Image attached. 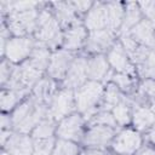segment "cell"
<instances>
[{"label": "cell", "mask_w": 155, "mask_h": 155, "mask_svg": "<svg viewBox=\"0 0 155 155\" xmlns=\"http://www.w3.org/2000/svg\"><path fill=\"white\" fill-rule=\"evenodd\" d=\"M46 114H48L46 104L40 103L34 97H31L29 101L17 107L12 115V125L17 131L28 133L45 119Z\"/></svg>", "instance_id": "6da1fadb"}, {"label": "cell", "mask_w": 155, "mask_h": 155, "mask_svg": "<svg viewBox=\"0 0 155 155\" xmlns=\"http://www.w3.org/2000/svg\"><path fill=\"white\" fill-rule=\"evenodd\" d=\"M35 35L38 46L44 47H54L62 40L58 21L47 10H42L39 13Z\"/></svg>", "instance_id": "7a4b0ae2"}, {"label": "cell", "mask_w": 155, "mask_h": 155, "mask_svg": "<svg viewBox=\"0 0 155 155\" xmlns=\"http://www.w3.org/2000/svg\"><path fill=\"white\" fill-rule=\"evenodd\" d=\"M42 69L34 64L30 59L22 65L16 67L7 81L8 90L15 91H29L33 85H36L41 80Z\"/></svg>", "instance_id": "3957f363"}, {"label": "cell", "mask_w": 155, "mask_h": 155, "mask_svg": "<svg viewBox=\"0 0 155 155\" xmlns=\"http://www.w3.org/2000/svg\"><path fill=\"white\" fill-rule=\"evenodd\" d=\"M103 94V87L97 81H88L80 86L75 93L76 108L79 111L86 114V119L94 116V105Z\"/></svg>", "instance_id": "277c9868"}, {"label": "cell", "mask_w": 155, "mask_h": 155, "mask_svg": "<svg viewBox=\"0 0 155 155\" xmlns=\"http://www.w3.org/2000/svg\"><path fill=\"white\" fill-rule=\"evenodd\" d=\"M39 13L35 8L12 11L8 15V30L15 35L23 36L36 29Z\"/></svg>", "instance_id": "5b68a950"}, {"label": "cell", "mask_w": 155, "mask_h": 155, "mask_svg": "<svg viewBox=\"0 0 155 155\" xmlns=\"http://www.w3.org/2000/svg\"><path fill=\"white\" fill-rule=\"evenodd\" d=\"M74 109V97L70 90H62L53 96L50 102L48 116L53 120H59L70 114Z\"/></svg>", "instance_id": "8992f818"}, {"label": "cell", "mask_w": 155, "mask_h": 155, "mask_svg": "<svg viewBox=\"0 0 155 155\" xmlns=\"http://www.w3.org/2000/svg\"><path fill=\"white\" fill-rule=\"evenodd\" d=\"M34 48V41L30 38L18 36L6 42L5 53L10 62H19L31 54Z\"/></svg>", "instance_id": "52a82bcc"}, {"label": "cell", "mask_w": 155, "mask_h": 155, "mask_svg": "<svg viewBox=\"0 0 155 155\" xmlns=\"http://www.w3.org/2000/svg\"><path fill=\"white\" fill-rule=\"evenodd\" d=\"M74 62V56L67 50L54 52L51 56L48 64V74L51 78L62 79L67 75L71 63Z\"/></svg>", "instance_id": "ba28073f"}, {"label": "cell", "mask_w": 155, "mask_h": 155, "mask_svg": "<svg viewBox=\"0 0 155 155\" xmlns=\"http://www.w3.org/2000/svg\"><path fill=\"white\" fill-rule=\"evenodd\" d=\"M140 136L132 130H124L113 142V149L120 154H132L140 145Z\"/></svg>", "instance_id": "9c48e42d"}, {"label": "cell", "mask_w": 155, "mask_h": 155, "mask_svg": "<svg viewBox=\"0 0 155 155\" xmlns=\"http://www.w3.org/2000/svg\"><path fill=\"white\" fill-rule=\"evenodd\" d=\"M61 138L67 140H80L82 136V120L79 115L74 114L64 119L57 130Z\"/></svg>", "instance_id": "30bf717a"}, {"label": "cell", "mask_w": 155, "mask_h": 155, "mask_svg": "<svg viewBox=\"0 0 155 155\" xmlns=\"http://www.w3.org/2000/svg\"><path fill=\"white\" fill-rule=\"evenodd\" d=\"M87 59L84 57L75 58L71 63L67 75H65V86L71 87H80L85 84L87 76Z\"/></svg>", "instance_id": "8fae6325"}, {"label": "cell", "mask_w": 155, "mask_h": 155, "mask_svg": "<svg viewBox=\"0 0 155 155\" xmlns=\"http://www.w3.org/2000/svg\"><path fill=\"white\" fill-rule=\"evenodd\" d=\"M113 136H114L113 127L97 125V126L91 127V130L86 133L84 142H85L86 145L99 148V147L107 145L111 140Z\"/></svg>", "instance_id": "7c38bea8"}, {"label": "cell", "mask_w": 155, "mask_h": 155, "mask_svg": "<svg viewBox=\"0 0 155 155\" xmlns=\"http://www.w3.org/2000/svg\"><path fill=\"white\" fill-rule=\"evenodd\" d=\"M5 148L11 155H33L34 145L31 139L24 134H11Z\"/></svg>", "instance_id": "4fadbf2b"}, {"label": "cell", "mask_w": 155, "mask_h": 155, "mask_svg": "<svg viewBox=\"0 0 155 155\" xmlns=\"http://www.w3.org/2000/svg\"><path fill=\"white\" fill-rule=\"evenodd\" d=\"M113 44V31L109 29L94 30L86 41V48L91 52H102Z\"/></svg>", "instance_id": "5bb4252c"}, {"label": "cell", "mask_w": 155, "mask_h": 155, "mask_svg": "<svg viewBox=\"0 0 155 155\" xmlns=\"http://www.w3.org/2000/svg\"><path fill=\"white\" fill-rule=\"evenodd\" d=\"M108 61H109L110 65L114 69H116L119 73L127 74V73L133 71V68L128 62L126 51L121 44H116L113 46V48L108 53Z\"/></svg>", "instance_id": "9a60e30c"}, {"label": "cell", "mask_w": 155, "mask_h": 155, "mask_svg": "<svg viewBox=\"0 0 155 155\" xmlns=\"http://www.w3.org/2000/svg\"><path fill=\"white\" fill-rule=\"evenodd\" d=\"M86 27L94 30H102L107 28V6L105 4H96L93 7L90 8L86 19H85Z\"/></svg>", "instance_id": "2e32d148"}, {"label": "cell", "mask_w": 155, "mask_h": 155, "mask_svg": "<svg viewBox=\"0 0 155 155\" xmlns=\"http://www.w3.org/2000/svg\"><path fill=\"white\" fill-rule=\"evenodd\" d=\"M131 36L136 42L142 45L153 46L155 41V31L154 27L149 21H140L131 29Z\"/></svg>", "instance_id": "e0dca14e"}, {"label": "cell", "mask_w": 155, "mask_h": 155, "mask_svg": "<svg viewBox=\"0 0 155 155\" xmlns=\"http://www.w3.org/2000/svg\"><path fill=\"white\" fill-rule=\"evenodd\" d=\"M86 36V31L85 28L79 24V23H74L73 25H70V28L65 31V36H64V47L68 50H76L79 48Z\"/></svg>", "instance_id": "ac0fdd59"}, {"label": "cell", "mask_w": 155, "mask_h": 155, "mask_svg": "<svg viewBox=\"0 0 155 155\" xmlns=\"http://www.w3.org/2000/svg\"><path fill=\"white\" fill-rule=\"evenodd\" d=\"M54 82L52 81V79L50 78H44L41 79L34 87L33 91V97L44 104H47V102H51V99L53 98V93H54Z\"/></svg>", "instance_id": "d6986e66"}, {"label": "cell", "mask_w": 155, "mask_h": 155, "mask_svg": "<svg viewBox=\"0 0 155 155\" xmlns=\"http://www.w3.org/2000/svg\"><path fill=\"white\" fill-rule=\"evenodd\" d=\"M133 122L138 130H145L155 124V108L142 105L137 107L133 114Z\"/></svg>", "instance_id": "ffe728a7"}, {"label": "cell", "mask_w": 155, "mask_h": 155, "mask_svg": "<svg viewBox=\"0 0 155 155\" xmlns=\"http://www.w3.org/2000/svg\"><path fill=\"white\" fill-rule=\"evenodd\" d=\"M108 73V62L103 56H96L87 62V76L92 80H102Z\"/></svg>", "instance_id": "44dd1931"}, {"label": "cell", "mask_w": 155, "mask_h": 155, "mask_svg": "<svg viewBox=\"0 0 155 155\" xmlns=\"http://www.w3.org/2000/svg\"><path fill=\"white\" fill-rule=\"evenodd\" d=\"M107 29L114 30L122 24L124 8L119 2H107Z\"/></svg>", "instance_id": "7402d4cb"}, {"label": "cell", "mask_w": 155, "mask_h": 155, "mask_svg": "<svg viewBox=\"0 0 155 155\" xmlns=\"http://www.w3.org/2000/svg\"><path fill=\"white\" fill-rule=\"evenodd\" d=\"M56 19L62 25H73L75 23V10L71 2H54Z\"/></svg>", "instance_id": "603a6c76"}, {"label": "cell", "mask_w": 155, "mask_h": 155, "mask_svg": "<svg viewBox=\"0 0 155 155\" xmlns=\"http://www.w3.org/2000/svg\"><path fill=\"white\" fill-rule=\"evenodd\" d=\"M140 22V8L138 4L136 2H130L126 6V12L124 15L122 24H121V30L125 34L127 30L132 29L136 24Z\"/></svg>", "instance_id": "cb8c5ba5"}, {"label": "cell", "mask_w": 155, "mask_h": 155, "mask_svg": "<svg viewBox=\"0 0 155 155\" xmlns=\"http://www.w3.org/2000/svg\"><path fill=\"white\" fill-rule=\"evenodd\" d=\"M54 131V120L52 117H46L38 124V126L33 131L34 139H46L51 138Z\"/></svg>", "instance_id": "d4e9b609"}, {"label": "cell", "mask_w": 155, "mask_h": 155, "mask_svg": "<svg viewBox=\"0 0 155 155\" xmlns=\"http://www.w3.org/2000/svg\"><path fill=\"white\" fill-rule=\"evenodd\" d=\"M28 91H15V90H6L1 92L0 97V104L2 110H10L12 109L17 102L27 93Z\"/></svg>", "instance_id": "484cf974"}, {"label": "cell", "mask_w": 155, "mask_h": 155, "mask_svg": "<svg viewBox=\"0 0 155 155\" xmlns=\"http://www.w3.org/2000/svg\"><path fill=\"white\" fill-rule=\"evenodd\" d=\"M50 59L51 57H50L48 50L47 47H44V46H36L30 54V61L42 70H45V68L48 67Z\"/></svg>", "instance_id": "4316f807"}, {"label": "cell", "mask_w": 155, "mask_h": 155, "mask_svg": "<svg viewBox=\"0 0 155 155\" xmlns=\"http://www.w3.org/2000/svg\"><path fill=\"white\" fill-rule=\"evenodd\" d=\"M113 116H114L115 121H117L121 125H125L130 121V116H131L130 107H128V104L126 103L125 99H122L119 104H116L113 108Z\"/></svg>", "instance_id": "83f0119b"}, {"label": "cell", "mask_w": 155, "mask_h": 155, "mask_svg": "<svg viewBox=\"0 0 155 155\" xmlns=\"http://www.w3.org/2000/svg\"><path fill=\"white\" fill-rule=\"evenodd\" d=\"M122 96L117 88L116 85H109L105 92L104 97V108H114L116 104H119L122 101Z\"/></svg>", "instance_id": "f1b7e54d"}, {"label": "cell", "mask_w": 155, "mask_h": 155, "mask_svg": "<svg viewBox=\"0 0 155 155\" xmlns=\"http://www.w3.org/2000/svg\"><path fill=\"white\" fill-rule=\"evenodd\" d=\"M78 154V147L67 139H61L57 142L52 155H76Z\"/></svg>", "instance_id": "f546056e"}, {"label": "cell", "mask_w": 155, "mask_h": 155, "mask_svg": "<svg viewBox=\"0 0 155 155\" xmlns=\"http://www.w3.org/2000/svg\"><path fill=\"white\" fill-rule=\"evenodd\" d=\"M139 65L140 71L145 78L155 79V51H150L147 58Z\"/></svg>", "instance_id": "4dcf8cb0"}, {"label": "cell", "mask_w": 155, "mask_h": 155, "mask_svg": "<svg viewBox=\"0 0 155 155\" xmlns=\"http://www.w3.org/2000/svg\"><path fill=\"white\" fill-rule=\"evenodd\" d=\"M53 148V139L46 138V139H35L33 155H51Z\"/></svg>", "instance_id": "1f68e13d"}, {"label": "cell", "mask_w": 155, "mask_h": 155, "mask_svg": "<svg viewBox=\"0 0 155 155\" xmlns=\"http://www.w3.org/2000/svg\"><path fill=\"white\" fill-rule=\"evenodd\" d=\"M94 126L99 125V126H109V127H113L115 125V119L114 116L108 113V111H101V113H97L94 114V116L92 117V121H91Z\"/></svg>", "instance_id": "d6a6232c"}, {"label": "cell", "mask_w": 155, "mask_h": 155, "mask_svg": "<svg viewBox=\"0 0 155 155\" xmlns=\"http://www.w3.org/2000/svg\"><path fill=\"white\" fill-rule=\"evenodd\" d=\"M113 80H114L115 85L124 91H130L132 87V80L127 76V74L117 73V74L113 75Z\"/></svg>", "instance_id": "836d02e7"}, {"label": "cell", "mask_w": 155, "mask_h": 155, "mask_svg": "<svg viewBox=\"0 0 155 155\" xmlns=\"http://www.w3.org/2000/svg\"><path fill=\"white\" fill-rule=\"evenodd\" d=\"M121 45H122V47L125 48V51L128 52V54H131V53L138 47L137 42H136V41L132 39V36L128 35V34H122V36H121Z\"/></svg>", "instance_id": "e575fe53"}, {"label": "cell", "mask_w": 155, "mask_h": 155, "mask_svg": "<svg viewBox=\"0 0 155 155\" xmlns=\"http://www.w3.org/2000/svg\"><path fill=\"white\" fill-rule=\"evenodd\" d=\"M139 8L145 13L147 17L154 18L155 17V1H145L138 4Z\"/></svg>", "instance_id": "d590c367"}, {"label": "cell", "mask_w": 155, "mask_h": 155, "mask_svg": "<svg viewBox=\"0 0 155 155\" xmlns=\"http://www.w3.org/2000/svg\"><path fill=\"white\" fill-rule=\"evenodd\" d=\"M13 69H15V68H13ZM13 69H12V67H11V64H10L8 62L4 61V62L1 63L0 76H1V82H2V84H5L6 81H8V79H10V76H11Z\"/></svg>", "instance_id": "8d00e7d4"}, {"label": "cell", "mask_w": 155, "mask_h": 155, "mask_svg": "<svg viewBox=\"0 0 155 155\" xmlns=\"http://www.w3.org/2000/svg\"><path fill=\"white\" fill-rule=\"evenodd\" d=\"M71 5H73L74 10L79 11V12H85L91 7L90 1H75V2H71Z\"/></svg>", "instance_id": "74e56055"}, {"label": "cell", "mask_w": 155, "mask_h": 155, "mask_svg": "<svg viewBox=\"0 0 155 155\" xmlns=\"http://www.w3.org/2000/svg\"><path fill=\"white\" fill-rule=\"evenodd\" d=\"M82 155H105V153L102 149L94 148V149H87L82 153Z\"/></svg>", "instance_id": "f35d334b"}, {"label": "cell", "mask_w": 155, "mask_h": 155, "mask_svg": "<svg viewBox=\"0 0 155 155\" xmlns=\"http://www.w3.org/2000/svg\"><path fill=\"white\" fill-rule=\"evenodd\" d=\"M136 155H155V150L150 147H145V148L140 149Z\"/></svg>", "instance_id": "ab89813d"}, {"label": "cell", "mask_w": 155, "mask_h": 155, "mask_svg": "<svg viewBox=\"0 0 155 155\" xmlns=\"http://www.w3.org/2000/svg\"><path fill=\"white\" fill-rule=\"evenodd\" d=\"M10 117H7L6 115H2L1 117V127H2V131L6 128V127H10Z\"/></svg>", "instance_id": "60d3db41"}, {"label": "cell", "mask_w": 155, "mask_h": 155, "mask_svg": "<svg viewBox=\"0 0 155 155\" xmlns=\"http://www.w3.org/2000/svg\"><path fill=\"white\" fill-rule=\"evenodd\" d=\"M149 139H150L153 143H155V124H154V126H153L151 131L149 132Z\"/></svg>", "instance_id": "b9f144b4"}, {"label": "cell", "mask_w": 155, "mask_h": 155, "mask_svg": "<svg viewBox=\"0 0 155 155\" xmlns=\"http://www.w3.org/2000/svg\"><path fill=\"white\" fill-rule=\"evenodd\" d=\"M1 155H11V154H10V153H6V151H4Z\"/></svg>", "instance_id": "7bdbcfd3"}, {"label": "cell", "mask_w": 155, "mask_h": 155, "mask_svg": "<svg viewBox=\"0 0 155 155\" xmlns=\"http://www.w3.org/2000/svg\"><path fill=\"white\" fill-rule=\"evenodd\" d=\"M153 27H154V28H155V17H154V18H153Z\"/></svg>", "instance_id": "ee69618b"}, {"label": "cell", "mask_w": 155, "mask_h": 155, "mask_svg": "<svg viewBox=\"0 0 155 155\" xmlns=\"http://www.w3.org/2000/svg\"><path fill=\"white\" fill-rule=\"evenodd\" d=\"M153 47H154V48H155V41H154V45H153Z\"/></svg>", "instance_id": "f6af8a7d"}]
</instances>
